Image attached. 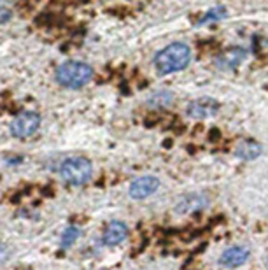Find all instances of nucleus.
<instances>
[{
  "mask_svg": "<svg viewBox=\"0 0 268 270\" xmlns=\"http://www.w3.org/2000/svg\"><path fill=\"white\" fill-rule=\"evenodd\" d=\"M12 18V9L7 0H0V25L7 23Z\"/></svg>",
  "mask_w": 268,
  "mask_h": 270,
  "instance_id": "obj_15",
  "label": "nucleus"
},
{
  "mask_svg": "<svg viewBox=\"0 0 268 270\" xmlns=\"http://www.w3.org/2000/svg\"><path fill=\"white\" fill-rule=\"evenodd\" d=\"M266 270H268V260H266Z\"/></svg>",
  "mask_w": 268,
  "mask_h": 270,
  "instance_id": "obj_17",
  "label": "nucleus"
},
{
  "mask_svg": "<svg viewBox=\"0 0 268 270\" xmlns=\"http://www.w3.org/2000/svg\"><path fill=\"white\" fill-rule=\"evenodd\" d=\"M174 102V93L170 89H158V92H152L147 98V104L155 109H163L168 107Z\"/></svg>",
  "mask_w": 268,
  "mask_h": 270,
  "instance_id": "obj_12",
  "label": "nucleus"
},
{
  "mask_svg": "<svg viewBox=\"0 0 268 270\" xmlns=\"http://www.w3.org/2000/svg\"><path fill=\"white\" fill-rule=\"evenodd\" d=\"M54 77H56L58 84H62L63 88L79 89L86 86L93 79V67L88 65L86 62L69 60V62H63L62 65L56 67Z\"/></svg>",
  "mask_w": 268,
  "mask_h": 270,
  "instance_id": "obj_2",
  "label": "nucleus"
},
{
  "mask_svg": "<svg viewBox=\"0 0 268 270\" xmlns=\"http://www.w3.org/2000/svg\"><path fill=\"white\" fill-rule=\"evenodd\" d=\"M41 128V116L35 111H23L11 121V134L16 139H28Z\"/></svg>",
  "mask_w": 268,
  "mask_h": 270,
  "instance_id": "obj_4",
  "label": "nucleus"
},
{
  "mask_svg": "<svg viewBox=\"0 0 268 270\" xmlns=\"http://www.w3.org/2000/svg\"><path fill=\"white\" fill-rule=\"evenodd\" d=\"M60 175L65 183L72 186L86 184L93 175V164L84 156H72L62 161L60 165Z\"/></svg>",
  "mask_w": 268,
  "mask_h": 270,
  "instance_id": "obj_3",
  "label": "nucleus"
},
{
  "mask_svg": "<svg viewBox=\"0 0 268 270\" xmlns=\"http://www.w3.org/2000/svg\"><path fill=\"white\" fill-rule=\"evenodd\" d=\"M160 188V179L156 175H142L130 184V196L133 200H144L151 196Z\"/></svg>",
  "mask_w": 268,
  "mask_h": 270,
  "instance_id": "obj_6",
  "label": "nucleus"
},
{
  "mask_svg": "<svg viewBox=\"0 0 268 270\" xmlns=\"http://www.w3.org/2000/svg\"><path fill=\"white\" fill-rule=\"evenodd\" d=\"M191 58H193V53H191V48L188 44L174 42V44H168L167 48L158 51V55L155 57L156 72L161 76L181 72L191 63Z\"/></svg>",
  "mask_w": 268,
  "mask_h": 270,
  "instance_id": "obj_1",
  "label": "nucleus"
},
{
  "mask_svg": "<svg viewBox=\"0 0 268 270\" xmlns=\"http://www.w3.org/2000/svg\"><path fill=\"white\" fill-rule=\"evenodd\" d=\"M219 113V102L210 97H200L191 100L186 107V114L193 119H207Z\"/></svg>",
  "mask_w": 268,
  "mask_h": 270,
  "instance_id": "obj_5",
  "label": "nucleus"
},
{
  "mask_svg": "<svg viewBox=\"0 0 268 270\" xmlns=\"http://www.w3.org/2000/svg\"><path fill=\"white\" fill-rule=\"evenodd\" d=\"M261 153H263L261 144L254 142V140H242V142L235 148V154L240 160H245V161L256 160Z\"/></svg>",
  "mask_w": 268,
  "mask_h": 270,
  "instance_id": "obj_11",
  "label": "nucleus"
},
{
  "mask_svg": "<svg viewBox=\"0 0 268 270\" xmlns=\"http://www.w3.org/2000/svg\"><path fill=\"white\" fill-rule=\"evenodd\" d=\"M128 233H130V230L125 223L112 220L107 226H105L104 235H102V242H104L105 246H118V244L126 241Z\"/></svg>",
  "mask_w": 268,
  "mask_h": 270,
  "instance_id": "obj_8",
  "label": "nucleus"
},
{
  "mask_svg": "<svg viewBox=\"0 0 268 270\" xmlns=\"http://www.w3.org/2000/svg\"><path fill=\"white\" fill-rule=\"evenodd\" d=\"M251 251L245 246H233L228 247L226 251H223V255L219 256V265L224 268H237L240 265H244L249 260Z\"/></svg>",
  "mask_w": 268,
  "mask_h": 270,
  "instance_id": "obj_7",
  "label": "nucleus"
},
{
  "mask_svg": "<svg viewBox=\"0 0 268 270\" xmlns=\"http://www.w3.org/2000/svg\"><path fill=\"white\" fill-rule=\"evenodd\" d=\"M223 18H226V11H224V7H214V9H210L202 20L198 21V25H205V23H208V21H219Z\"/></svg>",
  "mask_w": 268,
  "mask_h": 270,
  "instance_id": "obj_14",
  "label": "nucleus"
},
{
  "mask_svg": "<svg viewBox=\"0 0 268 270\" xmlns=\"http://www.w3.org/2000/svg\"><path fill=\"white\" fill-rule=\"evenodd\" d=\"M208 204L205 195H200V193H191V195L182 196L176 205V212L177 214H189L193 211H200Z\"/></svg>",
  "mask_w": 268,
  "mask_h": 270,
  "instance_id": "obj_9",
  "label": "nucleus"
},
{
  "mask_svg": "<svg viewBox=\"0 0 268 270\" xmlns=\"http://www.w3.org/2000/svg\"><path fill=\"white\" fill-rule=\"evenodd\" d=\"M247 57L245 49L242 48H233V49H228L226 53H223L221 57L216 60V65L221 67V68H233L237 65H240V62Z\"/></svg>",
  "mask_w": 268,
  "mask_h": 270,
  "instance_id": "obj_10",
  "label": "nucleus"
},
{
  "mask_svg": "<svg viewBox=\"0 0 268 270\" xmlns=\"http://www.w3.org/2000/svg\"><path fill=\"white\" fill-rule=\"evenodd\" d=\"M79 235H81V230L78 228V226H67L62 233V241H60L62 249H69L72 244H75V241L79 239Z\"/></svg>",
  "mask_w": 268,
  "mask_h": 270,
  "instance_id": "obj_13",
  "label": "nucleus"
},
{
  "mask_svg": "<svg viewBox=\"0 0 268 270\" xmlns=\"http://www.w3.org/2000/svg\"><path fill=\"white\" fill-rule=\"evenodd\" d=\"M12 256V249L9 246H6V244H0V265L6 263L7 260H9Z\"/></svg>",
  "mask_w": 268,
  "mask_h": 270,
  "instance_id": "obj_16",
  "label": "nucleus"
}]
</instances>
